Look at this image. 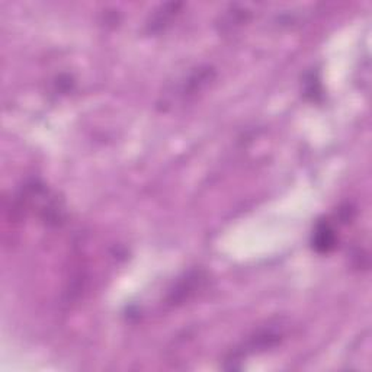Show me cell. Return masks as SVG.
<instances>
[{"mask_svg": "<svg viewBox=\"0 0 372 372\" xmlns=\"http://www.w3.org/2000/svg\"><path fill=\"white\" fill-rule=\"evenodd\" d=\"M336 241H338L336 231H334V229L330 226V222L327 220L320 221L313 234L314 249L319 253H329L336 248Z\"/></svg>", "mask_w": 372, "mask_h": 372, "instance_id": "cell-1", "label": "cell"}]
</instances>
